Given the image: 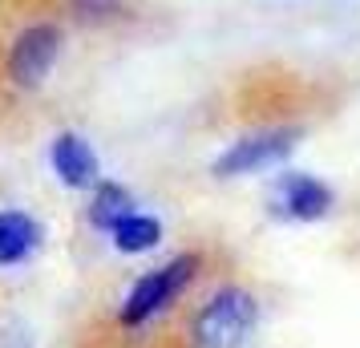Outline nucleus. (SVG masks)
Returning a JSON list of instances; mask_svg holds the SVG:
<instances>
[{
	"mask_svg": "<svg viewBox=\"0 0 360 348\" xmlns=\"http://www.w3.org/2000/svg\"><path fill=\"white\" fill-rule=\"evenodd\" d=\"M259 320V299L243 283H223L198 304L191 316V344L195 348H239Z\"/></svg>",
	"mask_w": 360,
	"mask_h": 348,
	"instance_id": "obj_1",
	"label": "nucleus"
},
{
	"mask_svg": "<svg viewBox=\"0 0 360 348\" xmlns=\"http://www.w3.org/2000/svg\"><path fill=\"white\" fill-rule=\"evenodd\" d=\"M198 271H202V255L198 251H182L174 259H166L162 267L138 276L134 288L126 292V299H122V308H117V324L122 328H142V324H150L154 316H162L198 280Z\"/></svg>",
	"mask_w": 360,
	"mask_h": 348,
	"instance_id": "obj_2",
	"label": "nucleus"
},
{
	"mask_svg": "<svg viewBox=\"0 0 360 348\" xmlns=\"http://www.w3.org/2000/svg\"><path fill=\"white\" fill-rule=\"evenodd\" d=\"M300 142V126H259L255 134H247L239 142H231L219 158H214V174L219 179H239V174H251V170H263V166L288 158Z\"/></svg>",
	"mask_w": 360,
	"mask_h": 348,
	"instance_id": "obj_3",
	"label": "nucleus"
},
{
	"mask_svg": "<svg viewBox=\"0 0 360 348\" xmlns=\"http://www.w3.org/2000/svg\"><path fill=\"white\" fill-rule=\"evenodd\" d=\"M61 53V29L57 25H33L17 37V45L8 53V77L25 89H37V85L49 77L53 61Z\"/></svg>",
	"mask_w": 360,
	"mask_h": 348,
	"instance_id": "obj_4",
	"label": "nucleus"
},
{
	"mask_svg": "<svg viewBox=\"0 0 360 348\" xmlns=\"http://www.w3.org/2000/svg\"><path fill=\"white\" fill-rule=\"evenodd\" d=\"M49 162H53V170H57V179L65 186H73V191H89V186L101 183L98 154H94V146L85 142L82 134H73V130H61L53 138Z\"/></svg>",
	"mask_w": 360,
	"mask_h": 348,
	"instance_id": "obj_5",
	"label": "nucleus"
},
{
	"mask_svg": "<svg viewBox=\"0 0 360 348\" xmlns=\"http://www.w3.org/2000/svg\"><path fill=\"white\" fill-rule=\"evenodd\" d=\"M332 211V191L311 174H292L276 191V215L295 219V223H316Z\"/></svg>",
	"mask_w": 360,
	"mask_h": 348,
	"instance_id": "obj_6",
	"label": "nucleus"
},
{
	"mask_svg": "<svg viewBox=\"0 0 360 348\" xmlns=\"http://www.w3.org/2000/svg\"><path fill=\"white\" fill-rule=\"evenodd\" d=\"M41 247V223L25 211H0V267L25 264Z\"/></svg>",
	"mask_w": 360,
	"mask_h": 348,
	"instance_id": "obj_7",
	"label": "nucleus"
},
{
	"mask_svg": "<svg viewBox=\"0 0 360 348\" xmlns=\"http://www.w3.org/2000/svg\"><path fill=\"white\" fill-rule=\"evenodd\" d=\"M126 215H134V195L122 183H98L89 199V223L98 231H114Z\"/></svg>",
	"mask_w": 360,
	"mask_h": 348,
	"instance_id": "obj_8",
	"label": "nucleus"
},
{
	"mask_svg": "<svg viewBox=\"0 0 360 348\" xmlns=\"http://www.w3.org/2000/svg\"><path fill=\"white\" fill-rule=\"evenodd\" d=\"M110 235H114V247L117 251H126V255H142V251H150V247H158V243H162V223H158L154 215L134 211V215H126Z\"/></svg>",
	"mask_w": 360,
	"mask_h": 348,
	"instance_id": "obj_9",
	"label": "nucleus"
},
{
	"mask_svg": "<svg viewBox=\"0 0 360 348\" xmlns=\"http://www.w3.org/2000/svg\"><path fill=\"white\" fill-rule=\"evenodd\" d=\"M126 0H69V13L85 25H105V20L122 17Z\"/></svg>",
	"mask_w": 360,
	"mask_h": 348,
	"instance_id": "obj_10",
	"label": "nucleus"
}]
</instances>
